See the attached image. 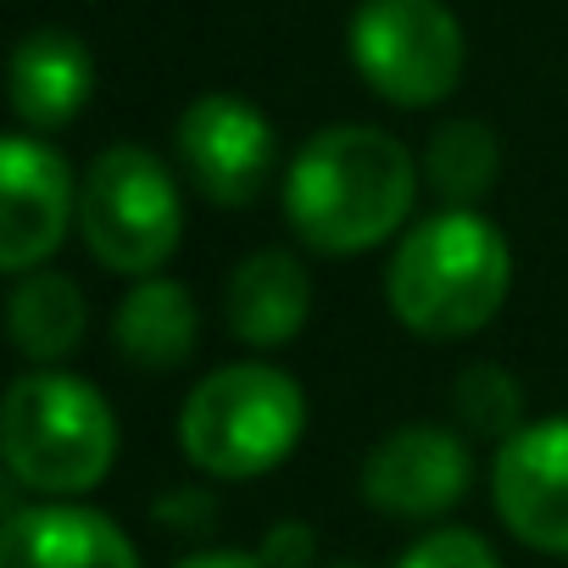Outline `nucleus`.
Segmentation results:
<instances>
[{
    "mask_svg": "<svg viewBox=\"0 0 568 568\" xmlns=\"http://www.w3.org/2000/svg\"><path fill=\"white\" fill-rule=\"evenodd\" d=\"M424 184L435 190L440 206H479L496 190L501 173V140L479 118H452L429 134L424 145Z\"/></svg>",
    "mask_w": 568,
    "mask_h": 568,
    "instance_id": "16",
    "label": "nucleus"
},
{
    "mask_svg": "<svg viewBox=\"0 0 568 568\" xmlns=\"http://www.w3.org/2000/svg\"><path fill=\"white\" fill-rule=\"evenodd\" d=\"M307 318H313V273L296 251L262 245L234 262L223 284V324L240 346L278 352L307 329Z\"/></svg>",
    "mask_w": 568,
    "mask_h": 568,
    "instance_id": "11",
    "label": "nucleus"
},
{
    "mask_svg": "<svg viewBox=\"0 0 568 568\" xmlns=\"http://www.w3.org/2000/svg\"><path fill=\"white\" fill-rule=\"evenodd\" d=\"M302 385L262 357L212 368L179 407V446L206 479H262L302 446Z\"/></svg>",
    "mask_w": 568,
    "mask_h": 568,
    "instance_id": "4",
    "label": "nucleus"
},
{
    "mask_svg": "<svg viewBox=\"0 0 568 568\" xmlns=\"http://www.w3.org/2000/svg\"><path fill=\"white\" fill-rule=\"evenodd\" d=\"M0 568H140V551L106 513L79 501H40L7 518Z\"/></svg>",
    "mask_w": 568,
    "mask_h": 568,
    "instance_id": "12",
    "label": "nucleus"
},
{
    "mask_svg": "<svg viewBox=\"0 0 568 568\" xmlns=\"http://www.w3.org/2000/svg\"><path fill=\"white\" fill-rule=\"evenodd\" d=\"M352 68L363 84L407 112L440 106L463 84V23L446 0H363L346 29Z\"/></svg>",
    "mask_w": 568,
    "mask_h": 568,
    "instance_id": "6",
    "label": "nucleus"
},
{
    "mask_svg": "<svg viewBox=\"0 0 568 568\" xmlns=\"http://www.w3.org/2000/svg\"><path fill=\"white\" fill-rule=\"evenodd\" d=\"M184 179L212 201V206H256L273 168H278V140L273 123L245 101V95H201L184 106L173 129Z\"/></svg>",
    "mask_w": 568,
    "mask_h": 568,
    "instance_id": "7",
    "label": "nucleus"
},
{
    "mask_svg": "<svg viewBox=\"0 0 568 568\" xmlns=\"http://www.w3.org/2000/svg\"><path fill=\"white\" fill-rule=\"evenodd\" d=\"M256 557H262L267 568H313V557H318V535H313L302 518H284V524H273V529L262 535Z\"/></svg>",
    "mask_w": 568,
    "mask_h": 568,
    "instance_id": "19",
    "label": "nucleus"
},
{
    "mask_svg": "<svg viewBox=\"0 0 568 568\" xmlns=\"http://www.w3.org/2000/svg\"><path fill=\"white\" fill-rule=\"evenodd\" d=\"M7 90H12L18 123H29L34 134H57L84 112V101L95 90V57L68 29H34L12 51Z\"/></svg>",
    "mask_w": 568,
    "mask_h": 568,
    "instance_id": "13",
    "label": "nucleus"
},
{
    "mask_svg": "<svg viewBox=\"0 0 568 568\" xmlns=\"http://www.w3.org/2000/svg\"><path fill=\"white\" fill-rule=\"evenodd\" d=\"M173 568H267L256 551H240V546H212V551H190L179 557Z\"/></svg>",
    "mask_w": 568,
    "mask_h": 568,
    "instance_id": "21",
    "label": "nucleus"
},
{
    "mask_svg": "<svg viewBox=\"0 0 568 568\" xmlns=\"http://www.w3.org/2000/svg\"><path fill=\"white\" fill-rule=\"evenodd\" d=\"M79 234L106 273H162L184 240V195L173 168L145 145H106L79 184Z\"/></svg>",
    "mask_w": 568,
    "mask_h": 568,
    "instance_id": "5",
    "label": "nucleus"
},
{
    "mask_svg": "<svg viewBox=\"0 0 568 568\" xmlns=\"http://www.w3.org/2000/svg\"><path fill=\"white\" fill-rule=\"evenodd\" d=\"M79 223V184L57 145L12 134L0 145V267L12 278L45 267Z\"/></svg>",
    "mask_w": 568,
    "mask_h": 568,
    "instance_id": "8",
    "label": "nucleus"
},
{
    "mask_svg": "<svg viewBox=\"0 0 568 568\" xmlns=\"http://www.w3.org/2000/svg\"><path fill=\"white\" fill-rule=\"evenodd\" d=\"M490 501L513 540L546 557H568V413L535 418L496 446Z\"/></svg>",
    "mask_w": 568,
    "mask_h": 568,
    "instance_id": "10",
    "label": "nucleus"
},
{
    "mask_svg": "<svg viewBox=\"0 0 568 568\" xmlns=\"http://www.w3.org/2000/svg\"><path fill=\"white\" fill-rule=\"evenodd\" d=\"M156 518L173 524V529H206V518H212V496H206V490L162 496V501H156Z\"/></svg>",
    "mask_w": 568,
    "mask_h": 568,
    "instance_id": "20",
    "label": "nucleus"
},
{
    "mask_svg": "<svg viewBox=\"0 0 568 568\" xmlns=\"http://www.w3.org/2000/svg\"><path fill=\"white\" fill-rule=\"evenodd\" d=\"M112 346L123 363L145 374H173L195 357L201 346V307L190 296V284L179 278H134V291L112 313Z\"/></svg>",
    "mask_w": 568,
    "mask_h": 568,
    "instance_id": "14",
    "label": "nucleus"
},
{
    "mask_svg": "<svg viewBox=\"0 0 568 568\" xmlns=\"http://www.w3.org/2000/svg\"><path fill=\"white\" fill-rule=\"evenodd\" d=\"M0 457L45 501L90 496L118 463V413L90 379L29 368L0 402Z\"/></svg>",
    "mask_w": 568,
    "mask_h": 568,
    "instance_id": "3",
    "label": "nucleus"
},
{
    "mask_svg": "<svg viewBox=\"0 0 568 568\" xmlns=\"http://www.w3.org/2000/svg\"><path fill=\"white\" fill-rule=\"evenodd\" d=\"M424 168L374 123H335L284 168V217L313 256H363L402 234Z\"/></svg>",
    "mask_w": 568,
    "mask_h": 568,
    "instance_id": "1",
    "label": "nucleus"
},
{
    "mask_svg": "<svg viewBox=\"0 0 568 568\" xmlns=\"http://www.w3.org/2000/svg\"><path fill=\"white\" fill-rule=\"evenodd\" d=\"M7 329H12V346L34 368H57L62 357H73L84 346V329H90V307H84L79 278H68L57 267L23 273L7 296Z\"/></svg>",
    "mask_w": 568,
    "mask_h": 568,
    "instance_id": "15",
    "label": "nucleus"
},
{
    "mask_svg": "<svg viewBox=\"0 0 568 568\" xmlns=\"http://www.w3.org/2000/svg\"><path fill=\"white\" fill-rule=\"evenodd\" d=\"M507 291H513V251L507 234L479 206H440L418 217L385 262L390 318L418 341L479 335L501 313Z\"/></svg>",
    "mask_w": 568,
    "mask_h": 568,
    "instance_id": "2",
    "label": "nucleus"
},
{
    "mask_svg": "<svg viewBox=\"0 0 568 568\" xmlns=\"http://www.w3.org/2000/svg\"><path fill=\"white\" fill-rule=\"evenodd\" d=\"M363 496L374 513L402 524L446 518L474 485V452L446 424H402L363 457Z\"/></svg>",
    "mask_w": 568,
    "mask_h": 568,
    "instance_id": "9",
    "label": "nucleus"
},
{
    "mask_svg": "<svg viewBox=\"0 0 568 568\" xmlns=\"http://www.w3.org/2000/svg\"><path fill=\"white\" fill-rule=\"evenodd\" d=\"M324 568H363V562H324Z\"/></svg>",
    "mask_w": 568,
    "mask_h": 568,
    "instance_id": "22",
    "label": "nucleus"
},
{
    "mask_svg": "<svg viewBox=\"0 0 568 568\" xmlns=\"http://www.w3.org/2000/svg\"><path fill=\"white\" fill-rule=\"evenodd\" d=\"M396 568H501V557L490 551V540L479 529H463V524H440L429 535H418Z\"/></svg>",
    "mask_w": 568,
    "mask_h": 568,
    "instance_id": "18",
    "label": "nucleus"
},
{
    "mask_svg": "<svg viewBox=\"0 0 568 568\" xmlns=\"http://www.w3.org/2000/svg\"><path fill=\"white\" fill-rule=\"evenodd\" d=\"M452 413H457L463 435H479V440L501 446V440H513L524 429V385L501 363H468L457 374Z\"/></svg>",
    "mask_w": 568,
    "mask_h": 568,
    "instance_id": "17",
    "label": "nucleus"
}]
</instances>
